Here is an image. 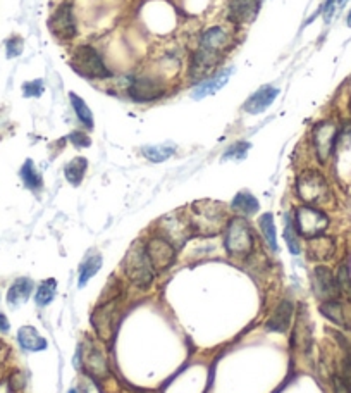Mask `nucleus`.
Listing matches in <instances>:
<instances>
[{"label": "nucleus", "instance_id": "1", "mask_svg": "<svg viewBox=\"0 0 351 393\" xmlns=\"http://www.w3.org/2000/svg\"><path fill=\"white\" fill-rule=\"evenodd\" d=\"M188 219L193 235L200 236L219 235L227 225L226 209L220 202L214 201H199L192 204Z\"/></svg>", "mask_w": 351, "mask_h": 393}, {"label": "nucleus", "instance_id": "2", "mask_svg": "<svg viewBox=\"0 0 351 393\" xmlns=\"http://www.w3.org/2000/svg\"><path fill=\"white\" fill-rule=\"evenodd\" d=\"M224 247L236 259H245L255 249V236L250 223L243 216H234L224 228Z\"/></svg>", "mask_w": 351, "mask_h": 393}, {"label": "nucleus", "instance_id": "3", "mask_svg": "<svg viewBox=\"0 0 351 393\" xmlns=\"http://www.w3.org/2000/svg\"><path fill=\"white\" fill-rule=\"evenodd\" d=\"M69 64L80 76L87 80H107L112 76V71L107 67L104 57L91 45L76 47Z\"/></svg>", "mask_w": 351, "mask_h": 393}, {"label": "nucleus", "instance_id": "4", "mask_svg": "<svg viewBox=\"0 0 351 393\" xmlns=\"http://www.w3.org/2000/svg\"><path fill=\"white\" fill-rule=\"evenodd\" d=\"M296 195L299 201L305 205H322L329 202L330 199V188L327 183L326 176L320 175L319 171H303L302 175L296 178Z\"/></svg>", "mask_w": 351, "mask_h": 393}, {"label": "nucleus", "instance_id": "5", "mask_svg": "<svg viewBox=\"0 0 351 393\" xmlns=\"http://www.w3.org/2000/svg\"><path fill=\"white\" fill-rule=\"evenodd\" d=\"M122 267H124V274L128 276V280L136 287L148 288L152 284L155 271H153L148 256L145 252V243H133L131 249L126 254Z\"/></svg>", "mask_w": 351, "mask_h": 393}, {"label": "nucleus", "instance_id": "6", "mask_svg": "<svg viewBox=\"0 0 351 393\" xmlns=\"http://www.w3.org/2000/svg\"><path fill=\"white\" fill-rule=\"evenodd\" d=\"M296 226V232L299 236H305L306 240L313 238V236L324 235V232L329 226V218L324 211L313 207V205H299L295 211V218H293Z\"/></svg>", "mask_w": 351, "mask_h": 393}, {"label": "nucleus", "instance_id": "7", "mask_svg": "<svg viewBox=\"0 0 351 393\" xmlns=\"http://www.w3.org/2000/svg\"><path fill=\"white\" fill-rule=\"evenodd\" d=\"M339 128L334 121H320L312 130V144L320 164H326L336 148Z\"/></svg>", "mask_w": 351, "mask_h": 393}, {"label": "nucleus", "instance_id": "8", "mask_svg": "<svg viewBox=\"0 0 351 393\" xmlns=\"http://www.w3.org/2000/svg\"><path fill=\"white\" fill-rule=\"evenodd\" d=\"M49 30L59 42L67 43L76 38L78 25L71 2H63V4L52 12V16H50L49 19Z\"/></svg>", "mask_w": 351, "mask_h": 393}, {"label": "nucleus", "instance_id": "9", "mask_svg": "<svg viewBox=\"0 0 351 393\" xmlns=\"http://www.w3.org/2000/svg\"><path fill=\"white\" fill-rule=\"evenodd\" d=\"M160 236L167 240V242L172 243L176 249H181L186 242L193 236L192 225H190L188 216H183L181 212H174V214L166 216V218L160 219Z\"/></svg>", "mask_w": 351, "mask_h": 393}, {"label": "nucleus", "instance_id": "10", "mask_svg": "<svg viewBox=\"0 0 351 393\" xmlns=\"http://www.w3.org/2000/svg\"><path fill=\"white\" fill-rule=\"evenodd\" d=\"M145 252L148 256L153 271L162 273V271H167L174 264L178 249L170 242H167L163 236L153 235L145 242Z\"/></svg>", "mask_w": 351, "mask_h": 393}, {"label": "nucleus", "instance_id": "11", "mask_svg": "<svg viewBox=\"0 0 351 393\" xmlns=\"http://www.w3.org/2000/svg\"><path fill=\"white\" fill-rule=\"evenodd\" d=\"M119 316V299H112L105 302L104 306L97 307L91 314V324H93L95 331H97L98 338L102 340H112L115 330H117Z\"/></svg>", "mask_w": 351, "mask_h": 393}, {"label": "nucleus", "instance_id": "12", "mask_svg": "<svg viewBox=\"0 0 351 393\" xmlns=\"http://www.w3.org/2000/svg\"><path fill=\"white\" fill-rule=\"evenodd\" d=\"M223 54L199 47V49L192 54V57H190L188 76L192 78L193 81H199V83L207 80V78L212 76L216 67L223 63Z\"/></svg>", "mask_w": 351, "mask_h": 393}, {"label": "nucleus", "instance_id": "13", "mask_svg": "<svg viewBox=\"0 0 351 393\" xmlns=\"http://www.w3.org/2000/svg\"><path fill=\"white\" fill-rule=\"evenodd\" d=\"M166 93H167L166 85H163L160 80H155V78H148V76L135 78L128 87L129 98L139 104L155 102V100L162 98Z\"/></svg>", "mask_w": 351, "mask_h": 393}, {"label": "nucleus", "instance_id": "14", "mask_svg": "<svg viewBox=\"0 0 351 393\" xmlns=\"http://www.w3.org/2000/svg\"><path fill=\"white\" fill-rule=\"evenodd\" d=\"M312 281L313 291H315L317 297L322 299L324 302H326V300H337V297L341 295L336 276H334L329 267L317 266L315 269H313Z\"/></svg>", "mask_w": 351, "mask_h": 393}, {"label": "nucleus", "instance_id": "15", "mask_svg": "<svg viewBox=\"0 0 351 393\" xmlns=\"http://www.w3.org/2000/svg\"><path fill=\"white\" fill-rule=\"evenodd\" d=\"M264 0H229L227 19L236 26L250 25L258 16Z\"/></svg>", "mask_w": 351, "mask_h": 393}, {"label": "nucleus", "instance_id": "16", "mask_svg": "<svg viewBox=\"0 0 351 393\" xmlns=\"http://www.w3.org/2000/svg\"><path fill=\"white\" fill-rule=\"evenodd\" d=\"M78 355L83 361V368L95 378H105L109 374L107 359L104 357L100 350L95 345L87 344L78 347Z\"/></svg>", "mask_w": 351, "mask_h": 393}, {"label": "nucleus", "instance_id": "17", "mask_svg": "<svg viewBox=\"0 0 351 393\" xmlns=\"http://www.w3.org/2000/svg\"><path fill=\"white\" fill-rule=\"evenodd\" d=\"M279 95V88L272 87V85H265V87L258 88L255 93L248 97L247 102L243 104V111L248 114H262L272 106L275 98Z\"/></svg>", "mask_w": 351, "mask_h": 393}, {"label": "nucleus", "instance_id": "18", "mask_svg": "<svg viewBox=\"0 0 351 393\" xmlns=\"http://www.w3.org/2000/svg\"><path fill=\"white\" fill-rule=\"evenodd\" d=\"M231 43H233V36L227 30H224L223 26H210L200 36L199 47L214 50V52H219L224 56L231 49Z\"/></svg>", "mask_w": 351, "mask_h": 393}, {"label": "nucleus", "instance_id": "19", "mask_svg": "<svg viewBox=\"0 0 351 393\" xmlns=\"http://www.w3.org/2000/svg\"><path fill=\"white\" fill-rule=\"evenodd\" d=\"M233 74L234 67H226V69L212 74V76L207 78V80L200 81L195 87V90H193V98H195V100H202V98L209 97V95L217 93V91L226 87L227 81H229V78L233 76Z\"/></svg>", "mask_w": 351, "mask_h": 393}, {"label": "nucleus", "instance_id": "20", "mask_svg": "<svg viewBox=\"0 0 351 393\" xmlns=\"http://www.w3.org/2000/svg\"><path fill=\"white\" fill-rule=\"evenodd\" d=\"M306 252H308L310 259L317 260V262L329 260L332 259V256L336 254V242H334V238L326 235L313 236V238H308Z\"/></svg>", "mask_w": 351, "mask_h": 393}, {"label": "nucleus", "instance_id": "21", "mask_svg": "<svg viewBox=\"0 0 351 393\" xmlns=\"http://www.w3.org/2000/svg\"><path fill=\"white\" fill-rule=\"evenodd\" d=\"M293 317V304L291 300L284 299L278 304V307L274 309L272 316L267 319V330L274 331V333H284L286 330L291 324Z\"/></svg>", "mask_w": 351, "mask_h": 393}, {"label": "nucleus", "instance_id": "22", "mask_svg": "<svg viewBox=\"0 0 351 393\" xmlns=\"http://www.w3.org/2000/svg\"><path fill=\"white\" fill-rule=\"evenodd\" d=\"M33 291V281L30 278H19L12 283V287L8 291V302L9 306L18 307L28 302L30 295Z\"/></svg>", "mask_w": 351, "mask_h": 393}, {"label": "nucleus", "instance_id": "23", "mask_svg": "<svg viewBox=\"0 0 351 393\" xmlns=\"http://www.w3.org/2000/svg\"><path fill=\"white\" fill-rule=\"evenodd\" d=\"M18 341L21 348L28 352H40L47 348V341L33 326H23L18 331Z\"/></svg>", "mask_w": 351, "mask_h": 393}, {"label": "nucleus", "instance_id": "24", "mask_svg": "<svg viewBox=\"0 0 351 393\" xmlns=\"http://www.w3.org/2000/svg\"><path fill=\"white\" fill-rule=\"evenodd\" d=\"M231 209L245 218V216L257 214L258 209H260V204H258L257 196L251 195V193L247 192V190H243V192L234 195L233 202H231Z\"/></svg>", "mask_w": 351, "mask_h": 393}, {"label": "nucleus", "instance_id": "25", "mask_svg": "<svg viewBox=\"0 0 351 393\" xmlns=\"http://www.w3.org/2000/svg\"><path fill=\"white\" fill-rule=\"evenodd\" d=\"M320 313L327 317L329 321H332L334 324L341 328H350L346 319V311H344L343 304L337 302V300H326V302L320 306Z\"/></svg>", "mask_w": 351, "mask_h": 393}, {"label": "nucleus", "instance_id": "26", "mask_svg": "<svg viewBox=\"0 0 351 393\" xmlns=\"http://www.w3.org/2000/svg\"><path fill=\"white\" fill-rule=\"evenodd\" d=\"M100 267H102L100 254L97 252L90 254V256L80 264V278H78V284H80V288H83L84 284L88 283V280H91V278L100 271Z\"/></svg>", "mask_w": 351, "mask_h": 393}, {"label": "nucleus", "instance_id": "27", "mask_svg": "<svg viewBox=\"0 0 351 393\" xmlns=\"http://www.w3.org/2000/svg\"><path fill=\"white\" fill-rule=\"evenodd\" d=\"M69 102L71 106H73V111L74 114H76V117L80 120V123L83 124L87 130H93V114H91L90 107L87 106V102H84L83 98L80 97V95H76L74 91H71L69 93Z\"/></svg>", "mask_w": 351, "mask_h": 393}, {"label": "nucleus", "instance_id": "28", "mask_svg": "<svg viewBox=\"0 0 351 393\" xmlns=\"http://www.w3.org/2000/svg\"><path fill=\"white\" fill-rule=\"evenodd\" d=\"M88 169V161L84 157H74L64 168V176L73 186H80Z\"/></svg>", "mask_w": 351, "mask_h": 393}, {"label": "nucleus", "instance_id": "29", "mask_svg": "<svg viewBox=\"0 0 351 393\" xmlns=\"http://www.w3.org/2000/svg\"><path fill=\"white\" fill-rule=\"evenodd\" d=\"M258 226H260V232L262 235H264L265 242H267L269 249H271L272 252H278L279 249L278 235H275V225L272 212H265V214H262L260 219H258Z\"/></svg>", "mask_w": 351, "mask_h": 393}, {"label": "nucleus", "instance_id": "30", "mask_svg": "<svg viewBox=\"0 0 351 393\" xmlns=\"http://www.w3.org/2000/svg\"><path fill=\"white\" fill-rule=\"evenodd\" d=\"M284 240L286 245H288V250L293 254V256H298L302 252V247H299V235L296 232L295 221H293L291 214L284 216Z\"/></svg>", "mask_w": 351, "mask_h": 393}, {"label": "nucleus", "instance_id": "31", "mask_svg": "<svg viewBox=\"0 0 351 393\" xmlns=\"http://www.w3.org/2000/svg\"><path fill=\"white\" fill-rule=\"evenodd\" d=\"M21 179L23 183H25L26 188L33 190V192H36V190L42 188L43 181H42V176H40V172L35 169V164H33L32 159H28V161L23 164L21 168Z\"/></svg>", "mask_w": 351, "mask_h": 393}, {"label": "nucleus", "instance_id": "32", "mask_svg": "<svg viewBox=\"0 0 351 393\" xmlns=\"http://www.w3.org/2000/svg\"><path fill=\"white\" fill-rule=\"evenodd\" d=\"M143 155L152 162H163L176 154V148L167 147V145H150L143 148Z\"/></svg>", "mask_w": 351, "mask_h": 393}, {"label": "nucleus", "instance_id": "33", "mask_svg": "<svg viewBox=\"0 0 351 393\" xmlns=\"http://www.w3.org/2000/svg\"><path fill=\"white\" fill-rule=\"evenodd\" d=\"M56 290H57V281L54 280V278H50V280H45L42 284L38 287V290H36V304L38 306H49L50 302L54 300V297H56Z\"/></svg>", "mask_w": 351, "mask_h": 393}, {"label": "nucleus", "instance_id": "34", "mask_svg": "<svg viewBox=\"0 0 351 393\" xmlns=\"http://www.w3.org/2000/svg\"><path fill=\"white\" fill-rule=\"evenodd\" d=\"M348 0H326L322 5V16H324V21L330 23L334 18L337 16V12L346 5Z\"/></svg>", "mask_w": 351, "mask_h": 393}, {"label": "nucleus", "instance_id": "35", "mask_svg": "<svg viewBox=\"0 0 351 393\" xmlns=\"http://www.w3.org/2000/svg\"><path fill=\"white\" fill-rule=\"evenodd\" d=\"M250 148V144L248 142H238V144L231 145L226 150V154L223 155V161H229V159H234V161H241V159L247 157V152Z\"/></svg>", "mask_w": 351, "mask_h": 393}, {"label": "nucleus", "instance_id": "36", "mask_svg": "<svg viewBox=\"0 0 351 393\" xmlns=\"http://www.w3.org/2000/svg\"><path fill=\"white\" fill-rule=\"evenodd\" d=\"M336 280H337V287H339L341 293H344L348 299L351 300V276H350V271H348L346 266L339 267Z\"/></svg>", "mask_w": 351, "mask_h": 393}, {"label": "nucleus", "instance_id": "37", "mask_svg": "<svg viewBox=\"0 0 351 393\" xmlns=\"http://www.w3.org/2000/svg\"><path fill=\"white\" fill-rule=\"evenodd\" d=\"M43 90H45V87H43L42 80H33L23 85V93H25V97H40V95L43 93Z\"/></svg>", "mask_w": 351, "mask_h": 393}, {"label": "nucleus", "instance_id": "38", "mask_svg": "<svg viewBox=\"0 0 351 393\" xmlns=\"http://www.w3.org/2000/svg\"><path fill=\"white\" fill-rule=\"evenodd\" d=\"M23 45H25V43H23V40L19 38V36H12V38H9L8 42H5V50H8L9 59L21 56Z\"/></svg>", "mask_w": 351, "mask_h": 393}, {"label": "nucleus", "instance_id": "39", "mask_svg": "<svg viewBox=\"0 0 351 393\" xmlns=\"http://www.w3.org/2000/svg\"><path fill=\"white\" fill-rule=\"evenodd\" d=\"M69 140L73 142L74 147H80V148L90 147L91 145L90 137H88L87 133H83V131H73V133L69 135Z\"/></svg>", "mask_w": 351, "mask_h": 393}, {"label": "nucleus", "instance_id": "40", "mask_svg": "<svg viewBox=\"0 0 351 393\" xmlns=\"http://www.w3.org/2000/svg\"><path fill=\"white\" fill-rule=\"evenodd\" d=\"M332 388L334 393H351V386L339 374H336L332 378Z\"/></svg>", "mask_w": 351, "mask_h": 393}, {"label": "nucleus", "instance_id": "41", "mask_svg": "<svg viewBox=\"0 0 351 393\" xmlns=\"http://www.w3.org/2000/svg\"><path fill=\"white\" fill-rule=\"evenodd\" d=\"M341 378L351 386V355H346L343 359V366H341Z\"/></svg>", "mask_w": 351, "mask_h": 393}, {"label": "nucleus", "instance_id": "42", "mask_svg": "<svg viewBox=\"0 0 351 393\" xmlns=\"http://www.w3.org/2000/svg\"><path fill=\"white\" fill-rule=\"evenodd\" d=\"M11 324H9V319L4 316V314H0V331H9Z\"/></svg>", "mask_w": 351, "mask_h": 393}, {"label": "nucleus", "instance_id": "43", "mask_svg": "<svg viewBox=\"0 0 351 393\" xmlns=\"http://www.w3.org/2000/svg\"><path fill=\"white\" fill-rule=\"evenodd\" d=\"M0 393H14V390H12L11 386V381L0 383Z\"/></svg>", "mask_w": 351, "mask_h": 393}, {"label": "nucleus", "instance_id": "44", "mask_svg": "<svg viewBox=\"0 0 351 393\" xmlns=\"http://www.w3.org/2000/svg\"><path fill=\"white\" fill-rule=\"evenodd\" d=\"M4 357H5V347L2 344H0V364H2Z\"/></svg>", "mask_w": 351, "mask_h": 393}, {"label": "nucleus", "instance_id": "45", "mask_svg": "<svg viewBox=\"0 0 351 393\" xmlns=\"http://www.w3.org/2000/svg\"><path fill=\"white\" fill-rule=\"evenodd\" d=\"M346 23H348V26L351 28V11H350V14H348V18H346Z\"/></svg>", "mask_w": 351, "mask_h": 393}, {"label": "nucleus", "instance_id": "46", "mask_svg": "<svg viewBox=\"0 0 351 393\" xmlns=\"http://www.w3.org/2000/svg\"><path fill=\"white\" fill-rule=\"evenodd\" d=\"M339 340H341V338H339ZM341 341H343V340H341ZM343 344H344V341H343ZM344 345H346V344H344ZM346 348H348V350H350V355H351V345H346Z\"/></svg>", "mask_w": 351, "mask_h": 393}, {"label": "nucleus", "instance_id": "47", "mask_svg": "<svg viewBox=\"0 0 351 393\" xmlns=\"http://www.w3.org/2000/svg\"><path fill=\"white\" fill-rule=\"evenodd\" d=\"M69 393H78V392H76V390L73 388V390H69Z\"/></svg>", "mask_w": 351, "mask_h": 393}, {"label": "nucleus", "instance_id": "48", "mask_svg": "<svg viewBox=\"0 0 351 393\" xmlns=\"http://www.w3.org/2000/svg\"><path fill=\"white\" fill-rule=\"evenodd\" d=\"M350 109H351V102H350Z\"/></svg>", "mask_w": 351, "mask_h": 393}]
</instances>
